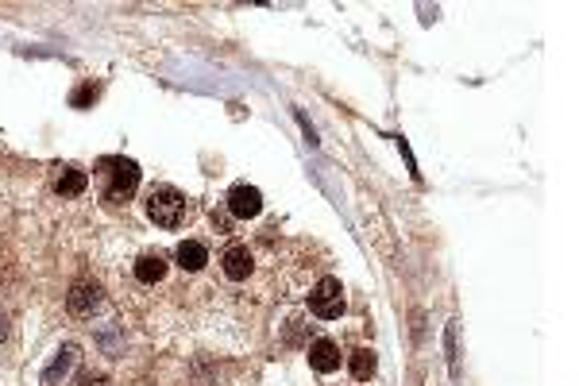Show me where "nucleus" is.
<instances>
[{
    "instance_id": "1",
    "label": "nucleus",
    "mask_w": 579,
    "mask_h": 386,
    "mask_svg": "<svg viewBox=\"0 0 579 386\" xmlns=\"http://www.w3.org/2000/svg\"><path fill=\"white\" fill-rule=\"evenodd\" d=\"M96 178H101V193L108 205H127L139 189V167L124 155H108L96 163Z\"/></svg>"
},
{
    "instance_id": "2",
    "label": "nucleus",
    "mask_w": 579,
    "mask_h": 386,
    "mask_svg": "<svg viewBox=\"0 0 579 386\" xmlns=\"http://www.w3.org/2000/svg\"><path fill=\"white\" fill-rule=\"evenodd\" d=\"M143 213H147V220L158 224V229H178L186 220V198L174 186H155L147 193V201H143Z\"/></svg>"
},
{
    "instance_id": "3",
    "label": "nucleus",
    "mask_w": 579,
    "mask_h": 386,
    "mask_svg": "<svg viewBox=\"0 0 579 386\" xmlns=\"http://www.w3.org/2000/svg\"><path fill=\"white\" fill-rule=\"evenodd\" d=\"M310 313L320 317V320H336L344 313V286H340V279H320L310 290Z\"/></svg>"
},
{
    "instance_id": "4",
    "label": "nucleus",
    "mask_w": 579,
    "mask_h": 386,
    "mask_svg": "<svg viewBox=\"0 0 579 386\" xmlns=\"http://www.w3.org/2000/svg\"><path fill=\"white\" fill-rule=\"evenodd\" d=\"M229 213L236 220H255V217L263 213V193L255 189V186H248V182H236L229 189Z\"/></svg>"
},
{
    "instance_id": "5",
    "label": "nucleus",
    "mask_w": 579,
    "mask_h": 386,
    "mask_svg": "<svg viewBox=\"0 0 579 386\" xmlns=\"http://www.w3.org/2000/svg\"><path fill=\"white\" fill-rule=\"evenodd\" d=\"M101 305H105V290L96 282H74V290L66 294V310L74 317H93L101 313Z\"/></svg>"
},
{
    "instance_id": "6",
    "label": "nucleus",
    "mask_w": 579,
    "mask_h": 386,
    "mask_svg": "<svg viewBox=\"0 0 579 386\" xmlns=\"http://www.w3.org/2000/svg\"><path fill=\"white\" fill-rule=\"evenodd\" d=\"M220 270H224V279H232V282L251 279V270H255V255L248 251V244H232V248H224V255H220Z\"/></svg>"
},
{
    "instance_id": "7",
    "label": "nucleus",
    "mask_w": 579,
    "mask_h": 386,
    "mask_svg": "<svg viewBox=\"0 0 579 386\" xmlns=\"http://www.w3.org/2000/svg\"><path fill=\"white\" fill-rule=\"evenodd\" d=\"M310 367L317 375H332V371H340V348H336L329 336H320V340L310 344Z\"/></svg>"
},
{
    "instance_id": "8",
    "label": "nucleus",
    "mask_w": 579,
    "mask_h": 386,
    "mask_svg": "<svg viewBox=\"0 0 579 386\" xmlns=\"http://www.w3.org/2000/svg\"><path fill=\"white\" fill-rule=\"evenodd\" d=\"M86 189H89L86 170H77V167H58L55 170V193H62V198H82Z\"/></svg>"
},
{
    "instance_id": "9",
    "label": "nucleus",
    "mask_w": 579,
    "mask_h": 386,
    "mask_svg": "<svg viewBox=\"0 0 579 386\" xmlns=\"http://www.w3.org/2000/svg\"><path fill=\"white\" fill-rule=\"evenodd\" d=\"M174 259H178L182 270H189V275H198V270L208 263V248L201 244V239H182L178 248H174Z\"/></svg>"
},
{
    "instance_id": "10",
    "label": "nucleus",
    "mask_w": 579,
    "mask_h": 386,
    "mask_svg": "<svg viewBox=\"0 0 579 386\" xmlns=\"http://www.w3.org/2000/svg\"><path fill=\"white\" fill-rule=\"evenodd\" d=\"M136 279L143 286L163 282L167 279V259H163V255H139V259H136Z\"/></svg>"
},
{
    "instance_id": "11",
    "label": "nucleus",
    "mask_w": 579,
    "mask_h": 386,
    "mask_svg": "<svg viewBox=\"0 0 579 386\" xmlns=\"http://www.w3.org/2000/svg\"><path fill=\"white\" fill-rule=\"evenodd\" d=\"M77 360H82V351H77V344H66V348L58 351V360H55L51 367H46V375H43V379L55 386L58 379H66V375H70V367H74Z\"/></svg>"
},
{
    "instance_id": "12",
    "label": "nucleus",
    "mask_w": 579,
    "mask_h": 386,
    "mask_svg": "<svg viewBox=\"0 0 579 386\" xmlns=\"http://www.w3.org/2000/svg\"><path fill=\"white\" fill-rule=\"evenodd\" d=\"M348 367H351V375H356L360 382H367V379L375 375V367H379V356H375L371 348H356V351H351V360H348Z\"/></svg>"
},
{
    "instance_id": "13",
    "label": "nucleus",
    "mask_w": 579,
    "mask_h": 386,
    "mask_svg": "<svg viewBox=\"0 0 579 386\" xmlns=\"http://www.w3.org/2000/svg\"><path fill=\"white\" fill-rule=\"evenodd\" d=\"M89 96H96V89H93V86H86V89H77V93H74V105H86V101H89Z\"/></svg>"
}]
</instances>
